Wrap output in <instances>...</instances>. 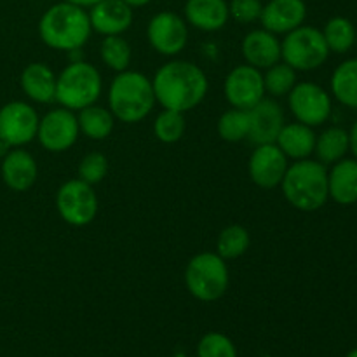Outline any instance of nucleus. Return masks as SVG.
Instances as JSON below:
<instances>
[{
	"label": "nucleus",
	"instance_id": "423d86ee",
	"mask_svg": "<svg viewBox=\"0 0 357 357\" xmlns=\"http://www.w3.org/2000/svg\"><path fill=\"white\" fill-rule=\"evenodd\" d=\"M229 267L218 253H199L188 261L185 284L188 293L201 302H216L229 289Z\"/></svg>",
	"mask_w": 357,
	"mask_h": 357
},
{
	"label": "nucleus",
	"instance_id": "5701e85b",
	"mask_svg": "<svg viewBox=\"0 0 357 357\" xmlns=\"http://www.w3.org/2000/svg\"><path fill=\"white\" fill-rule=\"evenodd\" d=\"M21 89L37 103L56 101V75L45 63H30L21 73Z\"/></svg>",
	"mask_w": 357,
	"mask_h": 357
},
{
	"label": "nucleus",
	"instance_id": "2eb2a0df",
	"mask_svg": "<svg viewBox=\"0 0 357 357\" xmlns=\"http://www.w3.org/2000/svg\"><path fill=\"white\" fill-rule=\"evenodd\" d=\"M250 117V132L248 138L255 145H267L275 143L282 126H284V114L278 101L264 98L253 108L248 110Z\"/></svg>",
	"mask_w": 357,
	"mask_h": 357
},
{
	"label": "nucleus",
	"instance_id": "c85d7f7f",
	"mask_svg": "<svg viewBox=\"0 0 357 357\" xmlns=\"http://www.w3.org/2000/svg\"><path fill=\"white\" fill-rule=\"evenodd\" d=\"M100 54L105 65L115 72H124L131 65V45L121 35H108L100 45Z\"/></svg>",
	"mask_w": 357,
	"mask_h": 357
},
{
	"label": "nucleus",
	"instance_id": "58836bf2",
	"mask_svg": "<svg viewBox=\"0 0 357 357\" xmlns=\"http://www.w3.org/2000/svg\"><path fill=\"white\" fill-rule=\"evenodd\" d=\"M9 152H10V146L7 145L6 142H2V139H0V157L3 159V157H6Z\"/></svg>",
	"mask_w": 357,
	"mask_h": 357
},
{
	"label": "nucleus",
	"instance_id": "ea45409f",
	"mask_svg": "<svg viewBox=\"0 0 357 357\" xmlns=\"http://www.w3.org/2000/svg\"><path fill=\"white\" fill-rule=\"evenodd\" d=\"M347 357H357V349H352V351L347 354Z\"/></svg>",
	"mask_w": 357,
	"mask_h": 357
},
{
	"label": "nucleus",
	"instance_id": "dca6fc26",
	"mask_svg": "<svg viewBox=\"0 0 357 357\" xmlns=\"http://www.w3.org/2000/svg\"><path fill=\"white\" fill-rule=\"evenodd\" d=\"M305 17V0H268L261 9L260 21L271 33L286 35L302 26Z\"/></svg>",
	"mask_w": 357,
	"mask_h": 357
},
{
	"label": "nucleus",
	"instance_id": "393cba45",
	"mask_svg": "<svg viewBox=\"0 0 357 357\" xmlns=\"http://www.w3.org/2000/svg\"><path fill=\"white\" fill-rule=\"evenodd\" d=\"M331 93L349 108H357V58L340 63L331 75Z\"/></svg>",
	"mask_w": 357,
	"mask_h": 357
},
{
	"label": "nucleus",
	"instance_id": "c9c22d12",
	"mask_svg": "<svg viewBox=\"0 0 357 357\" xmlns=\"http://www.w3.org/2000/svg\"><path fill=\"white\" fill-rule=\"evenodd\" d=\"M349 150L354 153V159L357 160V121L354 122L351 131H349Z\"/></svg>",
	"mask_w": 357,
	"mask_h": 357
},
{
	"label": "nucleus",
	"instance_id": "39448f33",
	"mask_svg": "<svg viewBox=\"0 0 357 357\" xmlns=\"http://www.w3.org/2000/svg\"><path fill=\"white\" fill-rule=\"evenodd\" d=\"M101 89L103 82L100 72L84 59L72 61L56 77V101L72 112L96 103Z\"/></svg>",
	"mask_w": 357,
	"mask_h": 357
},
{
	"label": "nucleus",
	"instance_id": "f03ea898",
	"mask_svg": "<svg viewBox=\"0 0 357 357\" xmlns=\"http://www.w3.org/2000/svg\"><path fill=\"white\" fill-rule=\"evenodd\" d=\"M89 13L70 2H59L49 7L38 21V35L47 47L56 51L82 49L91 37Z\"/></svg>",
	"mask_w": 357,
	"mask_h": 357
},
{
	"label": "nucleus",
	"instance_id": "a211bd4d",
	"mask_svg": "<svg viewBox=\"0 0 357 357\" xmlns=\"http://www.w3.org/2000/svg\"><path fill=\"white\" fill-rule=\"evenodd\" d=\"M241 51L248 65L258 70H267L281 61V42L278 40V35L265 28L250 31L243 38Z\"/></svg>",
	"mask_w": 357,
	"mask_h": 357
},
{
	"label": "nucleus",
	"instance_id": "b1692460",
	"mask_svg": "<svg viewBox=\"0 0 357 357\" xmlns=\"http://www.w3.org/2000/svg\"><path fill=\"white\" fill-rule=\"evenodd\" d=\"M77 122H79V129L80 132H84V136H87L89 139L101 142V139L108 138L110 132L114 131L115 117L105 107L89 105V107L79 110Z\"/></svg>",
	"mask_w": 357,
	"mask_h": 357
},
{
	"label": "nucleus",
	"instance_id": "bb28decb",
	"mask_svg": "<svg viewBox=\"0 0 357 357\" xmlns=\"http://www.w3.org/2000/svg\"><path fill=\"white\" fill-rule=\"evenodd\" d=\"M323 37L326 40L330 52L344 54V52H347L356 44L357 30L351 20H347L344 16H335L324 26Z\"/></svg>",
	"mask_w": 357,
	"mask_h": 357
},
{
	"label": "nucleus",
	"instance_id": "a878e982",
	"mask_svg": "<svg viewBox=\"0 0 357 357\" xmlns=\"http://www.w3.org/2000/svg\"><path fill=\"white\" fill-rule=\"evenodd\" d=\"M349 152V132L342 128H328L316 138L314 153L321 164H335Z\"/></svg>",
	"mask_w": 357,
	"mask_h": 357
},
{
	"label": "nucleus",
	"instance_id": "9d476101",
	"mask_svg": "<svg viewBox=\"0 0 357 357\" xmlns=\"http://www.w3.org/2000/svg\"><path fill=\"white\" fill-rule=\"evenodd\" d=\"M38 115L24 101H10L0 108V139L7 145L23 146L37 138Z\"/></svg>",
	"mask_w": 357,
	"mask_h": 357
},
{
	"label": "nucleus",
	"instance_id": "c756f323",
	"mask_svg": "<svg viewBox=\"0 0 357 357\" xmlns=\"http://www.w3.org/2000/svg\"><path fill=\"white\" fill-rule=\"evenodd\" d=\"M248 132H250V117H248V110L232 108V110H227L225 114L220 117L218 135L220 138L225 139V142H243V139L248 138Z\"/></svg>",
	"mask_w": 357,
	"mask_h": 357
},
{
	"label": "nucleus",
	"instance_id": "7c9ffc66",
	"mask_svg": "<svg viewBox=\"0 0 357 357\" xmlns=\"http://www.w3.org/2000/svg\"><path fill=\"white\" fill-rule=\"evenodd\" d=\"M264 84L265 93H268L271 96H286L295 87L296 72L286 63H275L274 66L267 68V73L264 75Z\"/></svg>",
	"mask_w": 357,
	"mask_h": 357
},
{
	"label": "nucleus",
	"instance_id": "aec40b11",
	"mask_svg": "<svg viewBox=\"0 0 357 357\" xmlns=\"http://www.w3.org/2000/svg\"><path fill=\"white\" fill-rule=\"evenodd\" d=\"M185 21L201 31H218L229 21L227 0H187Z\"/></svg>",
	"mask_w": 357,
	"mask_h": 357
},
{
	"label": "nucleus",
	"instance_id": "f3484780",
	"mask_svg": "<svg viewBox=\"0 0 357 357\" xmlns=\"http://www.w3.org/2000/svg\"><path fill=\"white\" fill-rule=\"evenodd\" d=\"M91 28L100 35H122L132 24V7L122 0H101L89 7Z\"/></svg>",
	"mask_w": 357,
	"mask_h": 357
},
{
	"label": "nucleus",
	"instance_id": "412c9836",
	"mask_svg": "<svg viewBox=\"0 0 357 357\" xmlns=\"http://www.w3.org/2000/svg\"><path fill=\"white\" fill-rule=\"evenodd\" d=\"M328 192L340 206H352L357 202V160L342 159L328 171Z\"/></svg>",
	"mask_w": 357,
	"mask_h": 357
},
{
	"label": "nucleus",
	"instance_id": "7ed1b4c3",
	"mask_svg": "<svg viewBox=\"0 0 357 357\" xmlns=\"http://www.w3.org/2000/svg\"><path fill=\"white\" fill-rule=\"evenodd\" d=\"M281 188L286 201L295 209L305 213L317 211L330 199L326 166L319 160H295L288 166Z\"/></svg>",
	"mask_w": 357,
	"mask_h": 357
},
{
	"label": "nucleus",
	"instance_id": "f8f14e48",
	"mask_svg": "<svg viewBox=\"0 0 357 357\" xmlns=\"http://www.w3.org/2000/svg\"><path fill=\"white\" fill-rule=\"evenodd\" d=\"M223 89L230 107L250 110L265 98L264 73L251 65H239L230 70Z\"/></svg>",
	"mask_w": 357,
	"mask_h": 357
},
{
	"label": "nucleus",
	"instance_id": "9b49d317",
	"mask_svg": "<svg viewBox=\"0 0 357 357\" xmlns=\"http://www.w3.org/2000/svg\"><path fill=\"white\" fill-rule=\"evenodd\" d=\"M77 115L68 108H54L38 121L37 138L40 145L49 152H65L75 145L79 138Z\"/></svg>",
	"mask_w": 357,
	"mask_h": 357
},
{
	"label": "nucleus",
	"instance_id": "6ab92c4d",
	"mask_svg": "<svg viewBox=\"0 0 357 357\" xmlns=\"http://www.w3.org/2000/svg\"><path fill=\"white\" fill-rule=\"evenodd\" d=\"M38 167L35 159L26 150H10L2 160L3 183L14 192H26L37 181Z\"/></svg>",
	"mask_w": 357,
	"mask_h": 357
},
{
	"label": "nucleus",
	"instance_id": "f704fd0d",
	"mask_svg": "<svg viewBox=\"0 0 357 357\" xmlns=\"http://www.w3.org/2000/svg\"><path fill=\"white\" fill-rule=\"evenodd\" d=\"M264 3L261 0H230L229 14L234 21L241 24H250L260 21Z\"/></svg>",
	"mask_w": 357,
	"mask_h": 357
},
{
	"label": "nucleus",
	"instance_id": "ddd939ff",
	"mask_svg": "<svg viewBox=\"0 0 357 357\" xmlns=\"http://www.w3.org/2000/svg\"><path fill=\"white\" fill-rule=\"evenodd\" d=\"M150 45L162 56H174L181 52L188 40V26L183 17L171 10L157 13L146 28Z\"/></svg>",
	"mask_w": 357,
	"mask_h": 357
},
{
	"label": "nucleus",
	"instance_id": "cd10ccee",
	"mask_svg": "<svg viewBox=\"0 0 357 357\" xmlns=\"http://www.w3.org/2000/svg\"><path fill=\"white\" fill-rule=\"evenodd\" d=\"M250 248V232L243 225H230L220 232L216 241V253L223 260H236Z\"/></svg>",
	"mask_w": 357,
	"mask_h": 357
},
{
	"label": "nucleus",
	"instance_id": "1a4fd4ad",
	"mask_svg": "<svg viewBox=\"0 0 357 357\" xmlns=\"http://www.w3.org/2000/svg\"><path fill=\"white\" fill-rule=\"evenodd\" d=\"M289 108L296 121L309 128H317L330 119L331 98L317 84L300 82L289 91Z\"/></svg>",
	"mask_w": 357,
	"mask_h": 357
},
{
	"label": "nucleus",
	"instance_id": "20e7f679",
	"mask_svg": "<svg viewBox=\"0 0 357 357\" xmlns=\"http://www.w3.org/2000/svg\"><path fill=\"white\" fill-rule=\"evenodd\" d=\"M155 105L152 80L139 72L124 70L110 84L108 107L115 119L136 124L152 112Z\"/></svg>",
	"mask_w": 357,
	"mask_h": 357
},
{
	"label": "nucleus",
	"instance_id": "0eeeda50",
	"mask_svg": "<svg viewBox=\"0 0 357 357\" xmlns=\"http://www.w3.org/2000/svg\"><path fill=\"white\" fill-rule=\"evenodd\" d=\"M330 56L323 31L314 26L295 28L281 42V59L295 72H312L323 66Z\"/></svg>",
	"mask_w": 357,
	"mask_h": 357
},
{
	"label": "nucleus",
	"instance_id": "f257e3e1",
	"mask_svg": "<svg viewBox=\"0 0 357 357\" xmlns=\"http://www.w3.org/2000/svg\"><path fill=\"white\" fill-rule=\"evenodd\" d=\"M155 101L174 112L192 110L208 94V79L197 65L190 61H169L160 66L152 79Z\"/></svg>",
	"mask_w": 357,
	"mask_h": 357
},
{
	"label": "nucleus",
	"instance_id": "72a5a7b5",
	"mask_svg": "<svg viewBox=\"0 0 357 357\" xmlns=\"http://www.w3.org/2000/svg\"><path fill=\"white\" fill-rule=\"evenodd\" d=\"M108 173V159L101 152H89L79 164V178L89 185L103 181Z\"/></svg>",
	"mask_w": 357,
	"mask_h": 357
},
{
	"label": "nucleus",
	"instance_id": "4c0bfd02",
	"mask_svg": "<svg viewBox=\"0 0 357 357\" xmlns=\"http://www.w3.org/2000/svg\"><path fill=\"white\" fill-rule=\"evenodd\" d=\"M122 2H126V3H128V6H131L132 9H135V7L146 6V3H150V2H152V0H122Z\"/></svg>",
	"mask_w": 357,
	"mask_h": 357
},
{
	"label": "nucleus",
	"instance_id": "2f4dec72",
	"mask_svg": "<svg viewBox=\"0 0 357 357\" xmlns=\"http://www.w3.org/2000/svg\"><path fill=\"white\" fill-rule=\"evenodd\" d=\"M153 132H155L157 139L162 143L180 142L181 136H183L185 132L183 114H181V112L164 108V110L157 115L155 122H153Z\"/></svg>",
	"mask_w": 357,
	"mask_h": 357
},
{
	"label": "nucleus",
	"instance_id": "6e6552de",
	"mask_svg": "<svg viewBox=\"0 0 357 357\" xmlns=\"http://www.w3.org/2000/svg\"><path fill=\"white\" fill-rule=\"evenodd\" d=\"M56 208L68 225H89L98 215V197L93 185L86 183L80 178L63 183L56 195Z\"/></svg>",
	"mask_w": 357,
	"mask_h": 357
},
{
	"label": "nucleus",
	"instance_id": "a19ab883",
	"mask_svg": "<svg viewBox=\"0 0 357 357\" xmlns=\"http://www.w3.org/2000/svg\"><path fill=\"white\" fill-rule=\"evenodd\" d=\"M356 44H357V37H356Z\"/></svg>",
	"mask_w": 357,
	"mask_h": 357
},
{
	"label": "nucleus",
	"instance_id": "473e14b6",
	"mask_svg": "<svg viewBox=\"0 0 357 357\" xmlns=\"http://www.w3.org/2000/svg\"><path fill=\"white\" fill-rule=\"evenodd\" d=\"M197 357H237V349L229 337L213 331L199 342Z\"/></svg>",
	"mask_w": 357,
	"mask_h": 357
},
{
	"label": "nucleus",
	"instance_id": "4be33fe9",
	"mask_svg": "<svg viewBox=\"0 0 357 357\" xmlns=\"http://www.w3.org/2000/svg\"><path fill=\"white\" fill-rule=\"evenodd\" d=\"M316 132L312 128L302 124V122H293V124L282 126L279 132L275 145L282 150L288 159L302 160L309 159L316 149Z\"/></svg>",
	"mask_w": 357,
	"mask_h": 357
},
{
	"label": "nucleus",
	"instance_id": "4468645a",
	"mask_svg": "<svg viewBox=\"0 0 357 357\" xmlns=\"http://www.w3.org/2000/svg\"><path fill=\"white\" fill-rule=\"evenodd\" d=\"M288 166V157L282 153V150L275 143H267L257 145L250 157L248 169L255 185L260 188H275L281 185Z\"/></svg>",
	"mask_w": 357,
	"mask_h": 357
},
{
	"label": "nucleus",
	"instance_id": "e433bc0d",
	"mask_svg": "<svg viewBox=\"0 0 357 357\" xmlns=\"http://www.w3.org/2000/svg\"><path fill=\"white\" fill-rule=\"evenodd\" d=\"M65 2L75 3V6H80V7H84V9H87V7H93L94 3L101 2V0H65Z\"/></svg>",
	"mask_w": 357,
	"mask_h": 357
}]
</instances>
